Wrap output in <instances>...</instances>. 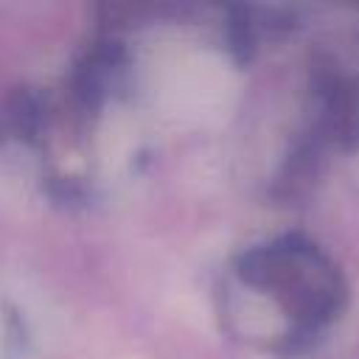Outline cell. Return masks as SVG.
<instances>
[{
  "label": "cell",
  "mask_w": 359,
  "mask_h": 359,
  "mask_svg": "<svg viewBox=\"0 0 359 359\" xmlns=\"http://www.w3.org/2000/svg\"><path fill=\"white\" fill-rule=\"evenodd\" d=\"M224 90H227L224 73L219 67L196 59L191 65H182V70L177 73V79L168 87V95L177 109L202 115L224 101Z\"/></svg>",
  "instance_id": "obj_1"
}]
</instances>
